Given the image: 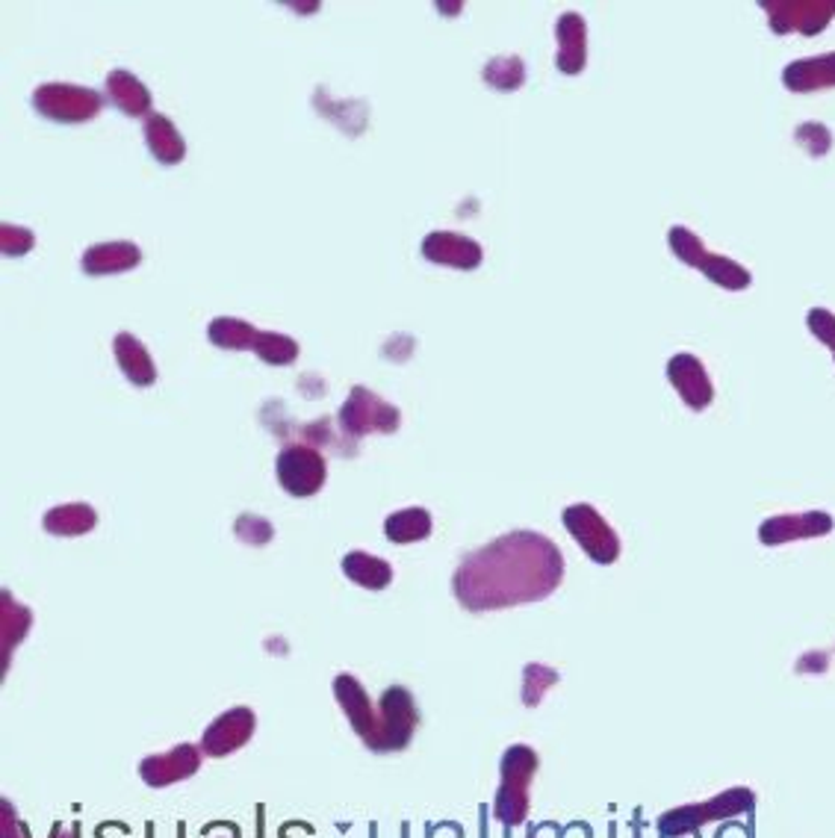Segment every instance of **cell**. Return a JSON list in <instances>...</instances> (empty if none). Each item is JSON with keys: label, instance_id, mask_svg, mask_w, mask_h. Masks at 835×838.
I'll use <instances>...</instances> for the list:
<instances>
[{"label": "cell", "instance_id": "obj_1", "mask_svg": "<svg viewBox=\"0 0 835 838\" xmlns=\"http://www.w3.org/2000/svg\"><path fill=\"white\" fill-rule=\"evenodd\" d=\"M564 579L561 549L537 531H511L469 552L452 576L467 611H497L549 597Z\"/></svg>", "mask_w": 835, "mask_h": 838}, {"label": "cell", "instance_id": "obj_2", "mask_svg": "<svg viewBox=\"0 0 835 838\" xmlns=\"http://www.w3.org/2000/svg\"><path fill=\"white\" fill-rule=\"evenodd\" d=\"M502 786H499L493 812L505 827H517L528 815V782L537 770V753L526 744H514L502 756Z\"/></svg>", "mask_w": 835, "mask_h": 838}, {"label": "cell", "instance_id": "obj_3", "mask_svg": "<svg viewBox=\"0 0 835 838\" xmlns=\"http://www.w3.org/2000/svg\"><path fill=\"white\" fill-rule=\"evenodd\" d=\"M419 727V709L414 697H410L408 689L402 685H390L384 694H381L379 703V729H375V739L369 744V750L375 753H396V750H405L414 739V732Z\"/></svg>", "mask_w": 835, "mask_h": 838}, {"label": "cell", "instance_id": "obj_4", "mask_svg": "<svg viewBox=\"0 0 835 838\" xmlns=\"http://www.w3.org/2000/svg\"><path fill=\"white\" fill-rule=\"evenodd\" d=\"M33 107L39 116L60 124H83L104 110V95L74 83H41L33 92Z\"/></svg>", "mask_w": 835, "mask_h": 838}, {"label": "cell", "instance_id": "obj_5", "mask_svg": "<svg viewBox=\"0 0 835 838\" xmlns=\"http://www.w3.org/2000/svg\"><path fill=\"white\" fill-rule=\"evenodd\" d=\"M753 791L750 789H729L724 794H717L715 800L708 803H700V806H682L667 812L658 821V833L665 838H679L685 833H696V829L708 824V821L729 818V815H738V812H750L753 809Z\"/></svg>", "mask_w": 835, "mask_h": 838}, {"label": "cell", "instance_id": "obj_6", "mask_svg": "<svg viewBox=\"0 0 835 838\" xmlns=\"http://www.w3.org/2000/svg\"><path fill=\"white\" fill-rule=\"evenodd\" d=\"M402 422V410L390 402L379 399L369 387H351L348 399L339 408V426L351 438H363L369 431L393 434Z\"/></svg>", "mask_w": 835, "mask_h": 838}, {"label": "cell", "instance_id": "obj_7", "mask_svg": "<svg viewBox=\"0 0 835 838\" xmlns=\"http://www.w3.org/2000/svg\"><path fill=\"white\" fill-rule=\"evenodd\" d=\"M561 519H564L570 535L576 538L578 547L585 549L587 559L597 561V564H615L617 555H620V538L594 505H587V502L570 505V508H564Z\"/></svg>", "mask_w": 835, "mask_h": 838}, {"label": "cell", "instance_id": "obj_8", "mask_svg": "<svg viewBox=\"0 0 835 838\" xmlns=\"http://www.w3.org/2000/svg\"><path fill=\"white\" fill-rule=\"evenodd\" d=\"M275 469H278L281 488L287 490L289 496H299V500H308V496L319 493L325 484V476H329L325 458L319 455V450L305 446V443L284 446Z\"/></svg>", "mask_w": 835, "mask_h": 838}, {"label": "cell", "instance_id": "obj_9", "mask_svg": "<svg viewBox=\"0 0 835 838\" xmlns=\"http://www.w3.org/2000/svg\"><path fill=\"white\" fill-rule=\"evenodd\" d=\"M776 33H803L815 36L833 21L835 0H771L762 3Z\"/></svg>", "mask_w": 835, "mask_h": 838}, {"label": "cell", "instance_id": "obj_10", "mask_svg": "<svg viewBox=\"0 0 835 838\" xmlns=\"http://www.w3.org/2000/svg\"><path fill=\"white\" fill-rule=\"evenodd\" d=\"M254 729H258L254 711L246 709V706L228 709L204 729L201 750L213 758H225L230 756V753H237L239 747H246L251 741V735H254Z\"/></svg>", "mask_w": 835, "mask_h": 838}, {"label": "cell", "instance_id": "obj_11", "mask_svg": "<svg viewBox=\"0 0 835 838\" xmlns=\"http://www.w3.org/2000/svg\"><path fill=\"white\" fill-rule=\"evenodd\" d=\"M201 768V750L195 744H178L171 753H159L140 762V777L151 789H166L175 782L195 777Z\"/></svg>", "mask_w": 835, "mask_h": 838}, {"label": "cell", "instance_id": "obj_12", "mask_svg": "<svg viewBox=\"0 0 835 838\" xmlns=\"http://www.w3.org/2000/svg\"><path fill=\"white\" fill-rule=\"evenodd\" d=\"M422 258L428 263H438V266H452V270H478L481 260H485V251L476 240H469L464 234H455V230H434L422 240Z\"/></svg>", "mask_w": 835, "mask_h": 838}, {"label": "cell", "instance_id": "obj_13", "mask_svg": "<svg viewBox=\"0 0 835 838\" xmlns=\"http://www.w3.org/2000/svg\"><path fill=\"white\" fill-rule=\"evenodd\" d=\"M334 694H337L339 709L346 711L351 729L358 732L363 744L369 747L372 739H375V729H379V706H372L367 689L351 673H339L334 679Z\"/></svg>", "mask_w": 835, "mask_h": 838}, {"label": "cell", "instance_id": "obj_14", "mask_svg": "<svg viewBox=\"0 0 835 838\" xmlns=\"http://www.w3.org/2000/svg\"><path fill=\"white\" fill-rule=\"evenodd\" d=\"M667 379L691 410L708 408L715 399V387L708 381L706 367L694 355H673L667 360Z\"/></svg>", "mask_w": 835, "mask_h": 838}, {"label": "cell", "instance_id": "obj_15", "mask_svg": "<svg viewBox=\"0 0 835 838\" xmlns=\"http://www.w3.org/2000/svg\"><path fill=\"white\" fill-rule=\"evenodd\" d=\"M833 517L824 511H809V514H797V517H774L762 523L759 529V540L765 547H779L788 540L800 538H824L833 531Z\"/></svg>", "mask_w": 835, "mask_h": 838}, {"label": "cell", "instance_id": "obj_16", "mask_svg": "<svg viewBox=\"0 0 835 838\" xmlns=\"http://www.w3.org/2000/svg\"><path fill=\"white\" fill-rule=\"evenodd\" d=\"M83 272L98 278V275H119V272L136 270L142 263V249L130 240L116 242H98L83 254Z\"/></svg>", "mask_w": 835, "mask_h": 838}, {"label": "cell", "instance_id": "obj_17", "mask_svg": "<svg viewBox=\"0 0 835 838\" xmlns=\"http://www.w3.org/2000/svg\"><path fill=\"white\" fill-rule=\"evenodd\" d=\"M558 39V71L578 74L587 62V24L578 12H564L556 24Z\"/></svg>", "mask_w": 835, "mask_h": 838}, {"label": "cell", "instance_id": "obj_18", "mask_svg": "<svg viewBox=\"0 0 835 838\" xmlns=\"http://www.w3.org/2000/svg\"><path fill=\"white\" fill-rule=\"evenodd\" d=\"M112 351H116V360H119V370L128 375L130 384L136 387H151L157 381V367L151 360L148 349L142 346L140 337H133L130 331H121L112 339Z\"/></svg>", "mask_w": 835, "mask_h": 838}, {"label": "cell", "instance_id": "obj_19", "mask_svg": "<svg viewBox=\"0 0 835 838\" xmlns=\"http://www.w3.org/2000/svg\"><path fill=\"white\" fill-rule=\"evenodd\" d=\"M107 98L128 112L130 119H145L151 116V92L148 86L128 69H116L107 74Z\"/></svg>", "mask_w": 835, "mask_h": 838}, {"label": "cell", "instance_id": "obj_20", "mask_svg": "<svg viewBox=\"0 0 835 838\" xmlns=\"http://www.w3.org/2000/svg\"><path fill=\"white\" fill-rule=\"evenodd\" d=\"M145 145L154 154V160L163 166H178L187 157V142L175 128V121L163 112H151L145 119Z\"/></svg>", "mask_w": 835, "mask_h": 838}, {"label": "cell", "instance_id": "obj_21", "mask_svg": "<svg viewBox=\"0 0 835 838\" xmlns=\"http://www.w3.org/2000/svg\"><path fill=\"white\" fill-rule=\"evenodd\" d=\"M783 83H786L791 92L830 89V86H835V53L791 62V65L783 71Z\"/></svg>", "mask_w": 835, "mask_h": 838}, {"label": "cell", "instance_id": "obj_22", "mask_svg": "<svg viewBox=\"0 0 835 838\" xmlns=\"http://www.w3.org/2000/svg\"><path fill=\"white\" fill-rule=\"evenodd\" d=\"M41 526L57 538H80L98 526V514L86 502H65V505L50 508L41 519Z\"/></svg>", "mask_w": 835, "mask_h": 838}, {"label": "cell", "instance_id": "obj_23", "mask_svg": "<svg viewBox=\"0 0 835 838\" xmlns=\"http://www.w3.org/2000/svg\"><path fill=\"white\" fill-rule=\"evenodd\" d=\"M343 573L348 579L360 585L367 590H384L393 582V567L390 561L379 559V555H369L363 549H355L343 559Z\"/></svg>", "mask_w": 835, "mask_h": 838}, {"label": "cell", "instance_id": "obj_24", "mask_svg": "<svg viewBox=\"0 0 835 838\" xmlns=\"http://www.w3.org/2000/svg\"><path fill=\"white\" fill-rule=\"evenodd\" d=\"M0 614H3V670L10 668L12 653L19 647L21 641L27 638V632H31L33 614L31 609H24L19 599L12 597L10 590H3V597H0Z\"/></svg>", "mask_w": 835, "mask_h": 838}, {"label": "cell", "instance_id": "obj_25", "mask_svg": "<svg viewBox=\"0 0 835 838\" xmlns=\"http://www.w3.org/2000/svg\"><path fill=\"white\" fill-rule=\"evenodd\" d=\"M207 337L213 346L230 351L251 349L254 351V343H258L260 331L246 320H237V316H219V320L210 322Z\"/></svg>", "mask_w": 835, "mask_h": 838}, {"label": "cell", "instance_id": "obj_26", "mask_svg": "<svg viewBox=\"0 0 835 838\" xmlns=\"http://www.w3.org/2000/svg\"><path fill=\"white\" fill-rule=\"evenodd\" d=\"M384 535L393 543H417L431 535V514L426 508H405L384 519Z\"/></svg>", "mask_w": 835, "mask_h": 838}, {"label": "cell", "instance_id": "obj_27", "mask_svg": "<svg viewBox=\"0 0 835 838\" xmlns=\"http://www.w3.org/2000/svg\"><path fill=\"white\" fill-rule=\"evenodd\" d=\"M700 272L706 275L712 284H717V287H724V290H747L750 287V272L741 266V263H736V260H729L724 258V254H706V260L700 263Z\"/></svg>", "mask_w": 835, "mask_h": 838}, {"label": "cell", "instance_id": "obj_28", "mask_svg": "<svg viewBox=\"0 0 835 838\" xmlns=\"http://www.w3.org/2000/svg\"><path fill=\"white\" fill-rule=\"evenodd\" d=\"M254 355L269 367H287L299 358V343L287 334H278V331H260L258 343H254Z\"/></svg>", "mask_w": 835, "mask_h": 838}, {"label": "cell", "instance_id": "obj_29", "mask_svg": "<svg viewBox=\"0 0 835 838\" xmlns=\"http://www.w3.org/2000/svg\"><path fill=\"white\" fill-rule=\"evenodd\" d=\"M485 81L493 86V89L514 92L523 86L526 81V65L520 57H497L485 65Z\"/></svg>", "mask_w": 835, "mask_h": 838}, {"label": "cell", "instance_id": "obj_30", "mask_svg": "<svg viewBox=\"0 0 835 838\" xmlns=\"http://www.w3.org/2000/svg\"><path fill=\"white\" fill-rule=\"evenodd\" d=\"M667 242H670V249H673V254H677L682 263H688V266H694V270H700V263L706 260V246H703V240L696 237V234H691L688 228H682V225H677V228H670V234H667Z\"/></svg>", "mask_w": 835, "mask_h": 838}, {"label": "cell", "instance_id": "obj_31", "mask_svg": "<svg viewBox=\"0 0 835 838\" xmlns=\"http://www.w3.org/2000/svg\"><path fill=\"white\" fill-rule=\"evenodd\" d=\"M556 682H558V673L552 668H544V665H528L526 673H523V703H526V706H537L540 697H544Z\"/></svg>", "mask_w": 835, "mask_h": 838}, {"label": "cell", "instance_id": "obj_32", "mask_svg": "<svg viewBox=\"0 0 835 838\" xmlns=\"http://www.w3.org/2000/svg\"><path fill=\"white\" fill-rule=\"evenodd\" d=\"M36 246V234L27 228H21V225H10V222H3L0 225V249L3 254H10V258H21V254H27Z\"/></svg>", "mask_w": 835, "mask_h": 838}, {"label": "cell", "instance_id": "obj_33", "mask_svg": "<svg viewBox=\"0 0 835 838\" xmlns=\"http://www.w3.org/2000/svg\"><path fill=\"white\" fill-rule=\"evenodd\" d=\"M806 322H809V331L835 355V313H830L826 308H812Z\"/></svg>", "mask_w": 835, "mask_h": 838}, {"label": "cell", "instance_id": "obj_34", "mask_svg": "<svg viewBox=\"0 0 835 838\" xmlns=\"http://www.w3.org/2000/svg\"><path fill=\"white\" fill-rule=\"evenodd\" d=\"M237 538H242L246 543H254V547L269 543V540H272V523H266V519L260 517H239Z\"/></svg>", "mask_w": 835, "mask_h": 838}, {"label": "cell", "instance_id": "obj_35", "mask_svg": "<svg viewBox=\"0 0 835 838\" xmlns=\"http://www.w3.org/2000/svg\"><path fill=\"white\" fill-rule=\"evenodd\" d=\"M797 142L806 145L812 157H824L826 151H830V133H826L824 124H803V128L797 130Z\"/></svg>", "mask_w": 835, "mask_h": 838}, {"label": "cell", "instance_id": "obj_36", "mask_svg": "<svg viewBox=\"0 0 835 838\" xmlns=\"http://www.w3.org/2000/svg\"><path fill=\"white\" fill-rule=\"evenodd\" d=\"M0 829H3V838H31V829H24L12 803H3L0 809Z\"/></svg>", "mask_w": 835, "mask_h": 838}, {"label": "cell", "instance_id": "obj_37", "mask_svg": "<svg viewBox=\"0 0 835 838\" xmlns=\"http://www.w3.org/2000/svg\"><path fill=\"white\" fill-rule=\"evenodd\" d=\"M528 838H537V836H535V833H528Z\"/></svg>", "mask_w": 835, "mask_h": 838}]
</instances>
